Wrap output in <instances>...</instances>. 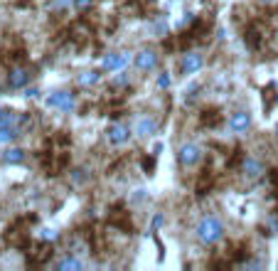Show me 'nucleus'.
Instances as JSON below:
<instances>
[{"label": "nucleus", "mask_w": 278, "mask_h": 271, "mask_svg": "<svg viewBox=\"0 0 278 271\" xmlns=\"http://www.w3.org/2000/svg\"><path fill=\"white\" fill-rule=\"evenodd\" d=\"M197 239L202 241V244H207V246L219 244L224 239V222L219 217H214V214L202 217L199 224H197Z\"/></svg>", "instance_id": "1"}, {"label": "nucleus", "mask_w": 278, "mask_h": 271, "mask_svg": "<svg viewBox=\"0 0 278 271\" xmlns=\"http://www.w3.org/2000/svg\"><path fill=\"white\" fill-rule=\"evenodd\" d=\"M202 158H204L202 146H197L192 141H187V143H182V146L177 148V163H180L182 168H195V165L202 163Z\"/></svg>", "instance_id": "2"}, {"label": "nucleus", "mask_w": 278, "mask_h": 271, "mask_svg": "<svg viewBox=\"0 0 278 271\" xmlns=\"http://www.w3.org/2000/svg\"><path fill=\"white\" fill-rule=\"evenodd\" d=\"M47 104H50L52 109H57L59 114H72V111H74V106H77V101H74V94H72V91H67V89L50 94Z\"/></svg>", "instance_id": "3"}, {"label": "nucleus", "mask_w": 278, "mask_h": 271, "mask_svg": "<svg viewBox=\"0 0 278 271\" xmlns=\"http://www.w3.org/2000/svg\"><path fill=\"white\" fill-rule=\"evenodd\" d=\"M128 62H131V55L128 52H109V55H104V60H101V69L104 72H123L126 67H128Z\"/></svg>", "instance_id": "4"}, {"label": "nucleus", "mask_w": 278, "mask_h": 271, "mask_svg": "<svg viewBox=\"0 0 278 271\" xmlns=\"http://www.w3.org/2000/svg\"><path fill=\"white\" fill-rule=\"evenodd\" d=\"M202 64H204V55H202V52H197V50H190V52H185V55H182V60H180V69H182V74L192 77V74H197V72L202 69Z\"/></svg>", "instance_id": "5"}, {"label": "nucleus", "mask_w": 278, "mask_h": 271, "mask_svg": "<svg viewBox=\"0 0 278 271\" xmlns=\"http://www.w3.org/2000/svg\"><path fill=\"white\" fill-rule=\"evenodd\" d=\"M133 64H136V69H138V72H153V69L158 67V52H155V50H150V47L138 50V52H136V57H133Z\"/></svg>", "instance_id": "6"}, {"label": "nucleus", "mask_w": 278, "mask_h": 271, "mask_svg": "<svg viewBox=\"0 0 278 271\" xmlns=\"http://www.w3.org/2000/svg\"><path fill=\"white\" fill-rule=\"evenodd\" d=\"M106 138L111 146H126L131 141V128L126 123H111L109 131H106Z\"/></svg>", "instance_id": "7"}, {"label": "nucleus", "mask_w": 278, "mask_h": 271, "mask_svg": "<svg viewBox=\"0 0 278 271\" xmlns=\"http://www.w3.org/2000/svg\"><path fill=\"white\" fill-rule=\"evenodd\" d=\"M133 131H136L138 138H150V136L158 133V121L150 119V116H138L136 123H133Z\"/></svg>", "instance_id": "8"}, {"label": "nucleus", "mask_w": 278, "mask_h": 271, "mask_svg": "<svg viewBox=\"0 0 278 271\" xmlns=\"http://www.w3.org/2000/svg\"><path fill=\"white\" fill-rule=\"evenodd\" d=\"M251 128V116L249 111H234L229 116V131L231 133H246Z\"/></svg>", "instance_id": "9"}, {"label": "nucleus", "mask_w": 278, "mask_h": 271, "mask_svg": "<svg viewBox=\"0 0 278 271\" xmlns=\"http://www.w3.org/2000/svg\"><path fill=\"white\" fill-rule=\"evenodd\" d=\"M28 82H30V72L25 67L10 69V74H8V87H10V89H25Z\"/></svg>", "instance_id": "10"}, {"label": "nucleus", "mask_w": 278, "mask_h": 271, "mask_svg": "<svg viewBox=\"0 0 278 271\" xmlns=\"http://www.w3.org/2000/svg\"><path fill=\"white\" fill-rule=\"evenodd\" d=\"M241 173H244L246 178H261V175H263V163L256 160V158H244Z\"/></svg>", "instance_id": "11"}, {"label": "nucleus", "mask_w": 278, "mask_h": 271, "mask_svg": "<svg viewBox=\"0 0 278 271\" xmlns=\"http://www.w3.org/2000/svg\"><path fill=\"white\" fill-rule=\"evenodd\" d=\"M3 163H5V165H20V163H25V151H23V148H15V146L5 148V151H3Z\"/></svg>", "instance_id": "12"}, {"label": "nucleus", "mask_w": 278, "mask_h": 271, "mask_svg": "<svg viewBox=\"0 0 278 271\" xmlns=\"http://www.w3.org/2000/svg\"><path fill=\"white\" fill-rule=\"evenodd\" d=\"M77 82H79V87H94V84L101 82V74H99L96 69H86V72H82V74L77 77Z\"/></svg>", "instance_id": "13"}, {"label": "nucleus", "mask_w": 278, "mask_h": 271, "mask_svg": "<svg viewBox=\"0 0 278 271\" xmlns=\"http://www.w3.org/2000/svg\"><path fill=\"white\" fill-rule=\"evenodd\" d=\"M23 121H25V116H20L15 111H0V128H5V126H20Z\"/></svg>", "instance_id": "14"}, {"label": "nucleus", "mask_w": 278, "mask_h": 271, "mask_svg": "<svg viewBox=\"0 0 278 271\" xmlns=\"http://www.w3.org/2000/svg\"><path fill=\"white\" fill-rule=\"evenodd\" d=\"M20 136V128L18 126H5V128H0V143H13L15 138Z\"/></svg>", "instance_id": "15"}, {"label": "nucleus", "mask_w": 278, "mask_h": 271, "mask_svg": "<svg viewBox=\"0 0 278 271\" xmlns=\"http://www.w3.org/2000/svg\"><path fill=\"white\" fill-rule=\"evenodd\" d=\"M263 101H266V111H271V109H273V104H278L276 84H268V87L263 89Z\"/></svg>", "instance_id": "16"}, {"label": "nucleus", "mask_w": 278, "mask_h": 271, "mask_svg": "<svg viewBox=\"0 0 278 271\" xmlns=\"http://www.w3.org/2000/svg\"><path fill=\"white\" fill-rule=\"evenodd\" d=\"M57 269H84V261L82 259H77V256H64V259H59L57 261Z\"/></svg>", "instance_id": "17"}, {"label": "nucleus", "mask_w": 278, "mask_h": 271, "mask_svg": "<svg viewBox=\"0 0 278 271\" xmlns=\"http://www.w3.org/2000/svg\"><path fill=\"white\" fill-rule=\"evenodd\" d=\"M128 82H131V79H128V74H123V72H121V74L116 72V77H113V79H111V84H113V87H118V89H123V87H128Z\"/></svg>", "instance_id": "18"}, {"label": "nucleus", "mask_w": 278, "mask_h": 271, "mask_svg": "<svg viewBox=\"0 0 278 271\" xmlns=\"http://www.w3.org/2000/svg\"><path fill=\"white\" fill-rule=\"evenodd\" d=\"M86 180H89V175H86V170H84V168H79V170H74V173H72V182H74V185H84Z\"/></svg>", "instance_id": "19"}, {"label": "nucleus", "mask_w": 278, "mask_h": 271, "mask_svg": "<svg viewBox=\"0 0 278 271\" xmlns=\"http://www.w3.org/2000/svg\"><path fill=\"white\" fill-rule=\"evenodd\" d=\"M153 158H158V155H148V158H143V170L148 173V175H153V170H155V163H153Z\"/></svg>", "instance_id": "20"}, {"label": "nucleus", "mask_w": 278, "mask_h": 271, "mask_svg": "<svg viewBox=\"0 0 278 271\" xmlns=\"http://www.w3.org/2000/svg\"><path fill=\"white\" fill-rule=\"evenodd\" d=\"M148 190H143V187H138V190H133V195H131V200L133 202H145L148 200V195H145Z\"/></svg>", "instance_id": "21"}, {"label": "nucleus", "mask_w": 278, "mask_h": 271, "mask_svg": "<svg viewBox=\"0 0 278 271\" xmlns=\"http://www.w3.org/2000/svg\"><path fill=\"white\" fill-rule=\"evenodd\" d=\"M40 237H42V239H45V241H55L57 237H59V234H57L55 229H50V227H45V229L40 232Z\"/></svg>", "instance_id": "22"}, {"label": "nucleus", "mask_w": 278, "mask_h": 271, "mask_svg": "<svg viewBox=\"0 0 278 271\" xmlns=\"http://www.w3.org/2000/svg\"><path fill=\"white\" fill-rule=\"evenodd\" d=\"M202 123H219V111H207V116L202 119Z\"/></svg>", "instance_id": "23"}, {"label": "nucleus", "mask_w": 278, "mask_h": 271, "mask_svg": "<svg viewBox=\"0 0 278 271\" xmlns=\"http://www.w3.org/2000/svg\"><path fill=\"white\" fill-rule=\"evenodd\" d=\"M158 87H160V89H167V87H170V77H167V74H160V77H158Z\"/></svg>", "instance_id": "24"}, {"label": "nucleus", "mask_w": 278, "mask_h": 271, "mask_svg": "<svg viewBox=\"0 0 278 271\" xmlns=\"http://www.w3.org/2000/svg\"><path fill=\"white\" fill-rule=\"evenodd\" d=\"M192 18H195V15H192V13H185V18H182V20H180V23H177V28H185V25H187V23H192Z\"/></svg>", "instance_id": "25"}, {"label": "nucleus", "mask_w": 278, "mask_h": 271, "mask_svg": "<svg viewBox=\"0 0 278 271\" xmlns=\"http://www.w3.org/2000/svg\"><path fill=\"white\" fill-rule=\"evenodd\" d=\"M69 5H72V0H55V8H59V10H62V8H69Z\"/></svg>", "instance_id": "26"}, {"label": "nucleus", "mask_w": 278, "mask_h": 271, "mask_svg": "<svg viewBox=\"0 0 278 271\" xmlns=\"http://www.w3.org/2000/svg\"><path fill=\"white\" fill-rule=\"evenodd\" d=\"M160 224H163V214H155V217H153V229H158Z\"/></svg>", "instance_id": "27"}, {"label": "nucleus", "mask_w": 278, "mask_h": 271, "mask_svg": "<svg viewBox=\"0 0 278 271\" xmlns=\"http://www.w3.org/2000/svg\"><path fill=\"white\" fill-rule=\"evenodd\" d=\"M74 5H77V8H89V5H91V0H74Z\"/></svg>", "instance_id": "28"}, {"label": "nucleus", "mask_w": 278, "mask_h": 271, "mask_svg": "<svg viewBox=\"0 0 278 271\" xmlns=\"http://www.w3.org/2000/svg\"><path fill=\"white\" fill-rule=\"evenodd\" d=\"M25 96H28V99H35V96H37V89H28L25 91Z\"/></svg>", "instance_id": "29"}, {"label": "nucleus", "mask_w": 278, "mask_h": 271, "mask_svg": "<svg viewBox=\"0 0 278 271\" xmlns=\"http://www.w3.org/2000/svg\"><path fill=\"white\" fill-rule=\"evenodd\" d=\"M271 182H273V185H278V170H271Z\"/></svg>", "instance_id": "30"}]
</instances>
